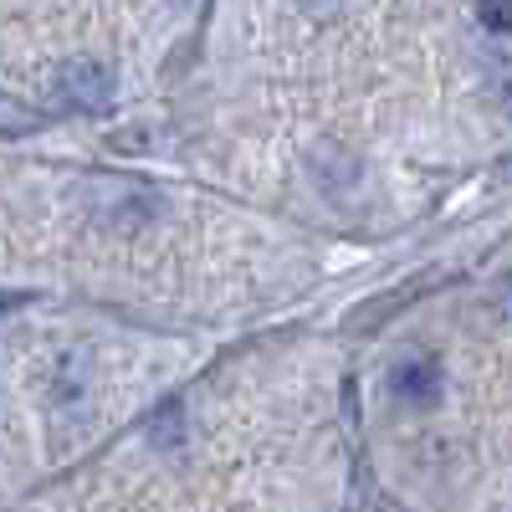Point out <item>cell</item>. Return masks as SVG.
Masks as SVG:
<instances>
[{"label": "cell", "mask_w": 512, "mask_h": 512, "mask_svg": "<svg viewBox=\"0 0 512 512\" xmlns=\"http://www.w3.org/2000/svg\"><path fill=\"white\" fill-rule=\"evenodd\" d=\"M52 103L72 113H103L113 103V72L98 57H72L52 77Z\"/></svg>", "instance_id": "cell-1"}, {"label": "cell", "mask_w": 512, "mask_h": 512, "mask_svg": "<svg viewBox=\"0 0 512 512\" xmlns=\"http://www.w3.org/2000/svg\"><path fill=\"white\" fill-rule=\"evenodd\" d=\"M88 390H93V359L88 349H62L47 364V405L57 420H82L88 415Z\"/></svg>", "instance_id": "cell-2"}, {"label": "cell", "mask_w": 512, "mask_h": 512, "mask_svg": "<svg viewBox=\"0 0 512 512\" xmlns=\"http://www.w3.org/2000/svg\"><path fill=\"white\" fill-rule=\"evenodd\" d=\"M390 390H395L400 405L431 410V405L441 400V390H446V374H441V364H436L431 354H405V359H395V369H390Z\"/></svg>", "instance_id": "cell-3"}, {"label": "cell", "mask_w": 512, "mask_h": 512, "mask_svg": "<svg viewBox=\"0 0 512 512\" xmlns=\"http://www.w3.org/2000/svg\"><path fill=\"white\" fill-rule=\"evenodd\" d=\"M149 441L169 456H180L190 446V420H185V405H164L154 420H149Z\"/></svg>", "instance_id": "cell-4"}, {"label": "cell", "mask_w": 512, "mask_h": 512, "mask_svg": "<svg viewBox=\"0 0 512 512\" xmlns=\"http://www.w3.org/2000/svg\"><path fill=\"white\" fill-rule=\"evenodd\" d=\"M482 21L492 26V31H502V36H512V0H482Z\"/></svg>", "instance_id": "cell-5"}, {"label": "cell", "mask_w": 512, "mask_h": 512, "mask_svg": "<svg viewBox=\"0 0 512 512\" xmlns=\"http://www.w3.org/2000/svg\"><path fill=\"white\" fill-rule=\"evenodd\" d=\"M492 98H497V108L512 113V62H502V67L492 72Z\"/></svg>", "instance_id": "cell-6"}, {"label": "cell", "mask_w": 512, "mask_h": 512, "mask_svg": "<svg viewBox=\"0 0 512 512\" xmlns=\"http://www.w3.org/2000/svg\"><path fill=\"white\" fill-rule=\"evenodd\" d=\"M175 6H195V0H175Z\"/></svg>", "instance_id": "cell-7"}]
</instances>
